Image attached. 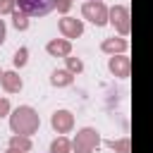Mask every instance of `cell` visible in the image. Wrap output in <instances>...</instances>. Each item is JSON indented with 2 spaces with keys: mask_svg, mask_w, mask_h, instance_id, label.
Instances as JSON below:
<instances>
[{
  "mask_svg": "<svg viewBox=\"0 0 153 153\" xmlns=\"http://www.w3.org/2000/svg\"><path fill=\"white\" fill-rule=\"evenodd\" d=\"M17 7L26 17H45L55 10V0H17Z\"/></svg>",
  "mask_w": 153,
  "mask_h": 153,
  "instance_id": "cell-1",
  "label": "cell"
}]
</instances>
